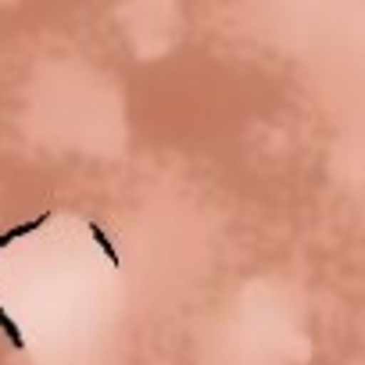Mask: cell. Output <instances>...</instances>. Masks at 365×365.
Returning <instances> with one entry per match:
<instances>
[{
  "label": "cell",
  "mask_w": 365,
  "mask_h": 365,
  "mask_svg": "<svg viewBox=\"0 0 365 365\" xmlns=\"http://www.w3.org/2000/svg\"><path fill=\"white\" fill-rule=\"evenodd\" d=\"M0 329H4V333L11 336V347H26V340H22V329H19V326L8 319V312H4V308H0Z\"/></svg>",
  "instance_id": "3957f363"
},
{
  "label": "cell",
  "mask_w": 365,
  "mask_h": 365,
  "mask_svg": "<svg viewBox=\"0 0 365 365\" xmlns=\"http://www.w3.org/2000/svg\"><path fill=\"white\" fill-rule=\"evenodd\" d=\"M86 230H90V237H93V240H97V244H101V251H104V258H108V262H111V265H118V251H115V244H111V240H108V237H104V230H101V226H97V222H90V226H86Z\"/></svg>",
  "instance_id": "6da1fadb"
},
{
  "label": "cell",
  "mask_w": 365,
  "mask_h": 365,
  "mask_svg": "<svg viewBox=\"0 0 365 365\" xmlns=\"http://www.w3.org/2000/svg\"><path fill=\"white\" fill-rule=\"evenodd\" d=\"M43 222H47V215H40L36 222H22V226H15V230H8L4 237H0V251H4V247H8L11 240H19V237H26V233H33V230H40Z\"/></svg>",
  "instance_id": "7a4b0ae2"
}]
</instances>
